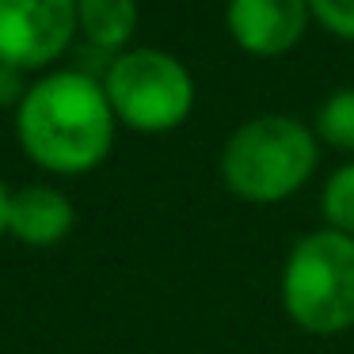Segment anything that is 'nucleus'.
Here are the masks:
<instances>
[{
	"instance_id": "1a4fd4ad",
	"label": "nucleus",
	"mask_w": 354,
	"mask_h": 354,
	"mask_svg": "<svg viewBox=\"0 0 354 354\" xmlns=\"http://www.w3.org/2000/svg\"><path fill=\"white\" fill-rule=\"evenodd\" d=\"M320 214H324V229L354 236V160L328 176V183L320 191Z\"/></svg>"
},
{
	"instance_id": "f8f14e48",
	"label": "nucleus",
	"mask_w": 354,
	"mask_h": 354,
	"mask_svg": "<svg viewBox=\"0 0 354 354\" xmlns=\"http://www.w3.org/2000/svg\"><path fill=\"white\" fill-rule=\"evenodd\" d=\"M8 187L0 183V236H8Z\"/></svg>"
},
{
	"instance_id": "f257e3e1",
	"label": "nucleus",
	"mask_w": 354,
	"mask_h": 354,
	"mask_svg": "<svg viewBox=\"0 0 354 354\" xmlns=\"http://www.w3.org/2000/svg\"><path fill=\"white\" fill-rule=\"evenodd\" d=\"M115 122L103 84L84 73H50L19 100L16 138L42 171L84 176L111 156Z\"/></svg>"
},
{
	"instance_id": "39448f33",
	"label": "nucleus",
	"mask_w": 354,
	"mask_h": 354,
	"mask_svg": "<svg viewBox=\"0 0 354 354\" xmlns=\"http://www.w3.org/2000/svg\"><path fill=\"white\" fill-rule=\"evenodd\" d=\"M77 0H0V65L42 69L77 31Z\"/></svg>"
},
{
	"instance_id": "7ed1b4c3",
	"label": "nucleus",
	"mask_w": 354,
	"mask_h": 354,
	"mask_svg": "<svg viewBox=\"0 0 354 354\" xmlns=\"http://www.w3.org/2000/svg\"><path fill=\"white\" fill-rule=\"evenodd\" d=\"M316 133L286 115L244 122L221 153V179L240 202L274 206L297 194L316 171Z\"/></svg>"
},
{
	"instance_id": "f03ea898",
	"label": "nucleus",
	"mask_w": 354,
	"mask_h": 354,
	"mask_svg": "<svg viewBox=\"0 0 354 354\" xmlns=\"http://www.w3.org/2000/svg\"><path fill=\"white\" fill-rule=\"evenodd\" d=\"M282 308L308 335H343L354 328V236L335 229L305 232L286 252L278 278Z\"/></svg>"
},
{
	"instance_id": "423d86ee",
	"label": "nucleus",
	"mask_w": 354,
	"mask_h": 354,
	"mask_svg": "<svg viewBox=\"0 0 354 354\" xmlns=\"http://www.w3.org/2000/svg\"><path fill=\"white\" fill-rule=\"evenodd\" d=\"M308 0H229V31L240 50L278 57L297 46L308 24Z\"/></svg>"
},
{
	"instance_id": "20e7f679",
	"label": "nucleus",
	"mask_w": 354,
	"mask_h": 354,
	"mask_svg": "<svg viewBox=\"0 0 354 354\" xmlns=\"http://www.w3.org/2000/svg\"><path fill=\"white\" fill-rule=\"evenodd\" d=\"M103 92L118 122L141 133H164L187 122L194 107L191 73L160 50H133L107 69Z\"/></svg>"
},
{
	"instance_id": "0eeeda50",
	"label": "nucleus",
	"mask_w": 354,
	"mask_h": 354,
	"mask_svg": "<svg viewBox=\"0 0 354 354\" xmlns=\"http://www.w3.org/2000/svg\"><path fill=\"white\" fill-rule=\"evenodd\" d=\"M77 225L69 194L50 183H27L8 194V236L27 248H54Z\"/></svg>"
},
{
	"instance_id": "6e6552de",
	"label": "nucleus",
	"mask_w": 354,
	"mask_h": 354,
	"mask_svg": "<svg viewBox=\"0 0 354 354\" xmlns=\"http://www.w3.org/2000/svg\"><path fill=\"white\" fill-rule=\"evenodd\" d=\"M77 19L84 35L103 50L122 46L138 27V4L133 0H80Z\"/></svg>"
},
{
	"instance_id": "9b49d317",
	"label": "nucleus",
	"mask_w": 354,
	"mask_h": 354,
	"mask_svg": "<svg viewBox=\"0 0 354 354\" xmlns=\"http://www.w3.org/2000/svg\"><path fill=\"white\" fill-rule=\"evenodd\" d=\"M308 12L328 31L343 35V39H354V0H308Z\"/></svg>"
},
{
	"instance_id": "9d476101",
	"label": "nucleus",
	"mask_w": 354,
	"mask_h": 354,
	"mask_svg": "<svg viewBox=\"0 0 354 354\" xmlns=\"http://www.w3.org/2000/svg\"><path fill=\"white\" fill-rule=\"evenodd\" d=\"M316 138H324L331 149L354 153V88H339L316 111Z\"/></svg>"
}]
</instances>
